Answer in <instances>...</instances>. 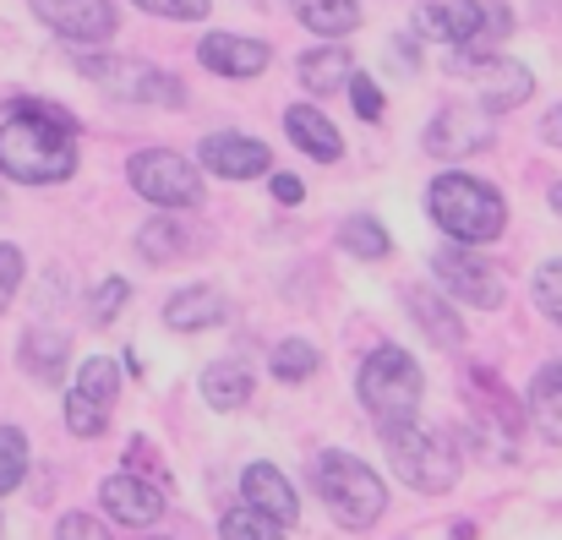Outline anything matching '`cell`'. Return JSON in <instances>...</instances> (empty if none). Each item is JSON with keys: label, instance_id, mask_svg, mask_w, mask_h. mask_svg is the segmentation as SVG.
<instances>
[{"label": "cell", "instance_id": "19", "mask_svg": "<svg viewBox=\"0 0 562 540\" xmlns=\"http://www.w3.org/2000/svg\"><path fill=\"white\" fill-rule=\"evenodd\" d=\"M404 301H409V317L420 323V334H426L437 350H459V345H464V323H459V312H453L442 295H431L426 284H409Z\"/></svg>", "mask_w": 562, "mask_h": 540}, {"label": "cell", "instance_id": "37", "mask_svg": "<svg viewBox=\"0 0 562 540\" xmlns=\"http://www.w3.org/2000/svg\"><path fill=\"white\" fill-rule=\"evenodd\" d=\"M350 104H356V115L361 121H382V88H376L372 77H350Z\"/></svg>", "mask_w": 562, "mask_h": 540}, {"label": "cell", "instance_id": "29", "mask_svg": "<svg viewBox=\"0 0 562 540\" xmlns=\"http://www.w3.org/2000/svg\"><path fill=\"white\" fill-rule=\"evenodd\" d=\"M268 371L279 376V382H306L312 371H317V350L306 345V339H284L273 360H268Z\"/></svg>", "mask_w": 562, "mask_h": 540}, {"label": "cell", "instance_id": "6", "mask_svg": "<svg viewBox=\"0 0 562 540\" xmlns=\"http://www.w3.org/2000/svg\"><path fill=\"white\" fill-rule=\"evenodd\" d=\"M77 71L99 93H110L121 104H159V110H181L187 104V82L159 71L154 60H137V55H77Z\"/></svg>", "mask_w": 562, "mask_h": 540}, {"label": "cell", "instance_id": "20", "mask_svg": "<svg viewBox=\"0 0 562 540\" xmlns=\"http://www.w3.org/2000/svg\"><path fill=\"white\" fill-rule=\"evenodd\" d=\"M218 323H224V295L213 284H187L165 306V328H176V334H202V328H218Z\"/></svg>", "mask_w": 562, "mask_h": 540}, {"label": "cell", "instance_id": "38", "mask_svg": "<svg viewBox=\"0 0 562 540\" xmlns=\"http://www.w3.org/2000/svg\"><path fill=\"white\" fill-rule=\"evenodd\" d=\"M55 540H115L104 525H93V514H66L55 525Z\"/></svg>", "mask_w": 562, "mask_h": 540}, {"label": "cell", "instance_id": "4", "mask_svg": "<svg viewBox=\"0 0 562 540\" xmlns=\"http://www.w3.org/2000/svg\"><path fill=\"white\" fill-rule=\"evenodd\" d=\"M312 486L345 530H372L387 514V486L376 481V470L367 459H356L345 448H328V453L312 459Z\"/></svg>", "mask_w": 562, "mask_h": 540}, {"label": "cell", "instance_id": "11", "mask_svg": "<svg viewBox=\"0 0 562 540\" xmlns=\"http://www.w3.org/2000/svg\"><path fill=\"white\" fill-rule=\"evenodd\" d=\"M27 5L66 44H110L115 27H121V16H115L110 0H27Z\"/></svg>", "mask_w": 562, "mask_h": 540}, {"label": "cell", "instance_id": "36", "mask_svg": "<svg viewBox=\"0 0 562 540\" xmlns=\"http://www.w3.org/2000/svg\"><path fill=\"white\" fill-rule=\"evenodd\" d=\"M126 464H132V475H143V481H154V486H170V470L159 464V453H154L143 437L126 448Z\"/></svg>", "mask_w": 562, "mask_h": 540}, {"label": "cell", "instance_id": "31", "mask_svg": "<svg viewBox=\"0 0 562 540\" xmlns=\"http://www.w3.org/2000/svg\"><path fill=\"white\" fill-rule=\"evenodd\" d=\"M530 290H536V306H541V312L562 328V257H552V262H541V268H536Z\"/></svg>", "mask_w": 562, "mask_h": 540}, {"label": "cell", "instance_id": "35", "mask_svg": "<svg viewBox=\"0 0 562 540\" xmlns=\"http://www.w3.org/2000/svg\"><path fill=\"white\" fill-rule=\"evenodd\" d=\"M5 115H27V121H49V126H60V132H77V115L60 110V104H49V99H11Z\"/></svg>", "mask_w": 562, "mask_h": 540}, {"label": "cell", "instance_id": "2", "mask_svg": "<svg viewBox=\"0 0 562 540\" xmlns=\"http://www.w3.org/2000/svg\"><path fill=\"white\" fill-rule=\"evenodd\" d=\"M0 176L16 185H60L77 176V132H60L49 121L5 115L0 126Z\"/></svg>", "mask_w": 562, "mask_h": 540}, {"label": "cell", "instance_id": "43", "mask_svg": "<svg viewBox=\"0 0 562 540\" xmlns=\"http://www.w3.org/2000/svg\"><path fill=\"white\" fill-rule=\"evenodd\" d=\"M547 196H552V207H558V213H562V180H558V185H552V191H547Z\"/></svg>", "mask_w": 562, "mask_h": 540}, {"label": "cell", "instance_id": "1", "mask_svg": "<svg viewBox=\"0 0 562 540\" xmlns=\"http://www.w3.org/2000/svg\"><path fill=\"white\" fill-rule=\"evenodd\" d=\"M426 213L431 224L459 240V246H486L508 229V202L497 185L464 176V170H442V176L426 185Z\"/></svg>", "mask_w": 562, "mask_h": 540}, {"label": "cell", "instance_id": "15", "mask_svg": "<svg viewBox=\"0 0 562 540\" xmlns=\"http://www.w3.org/2000/svg\"><path fill=\"white\" fill-rule=\"evenodd\" d=\"M202 165L224 180H257V176H268L273 154H268V143H257V137L213 132V137H202Z\"/></svg>", "mask_w": 562, "mask_h": 540}, {"label": "cell", "instance_id": "18", "mask_svg": "<svg viewBox=\"0 0 562 540\" xmlns=\"http://www.w3.org/2000/svg\"><path fill=\"white\" fill-rule=\"evenodd\" d=\"M350 77H356V55L345 44H317V49L301 55V88L312 99H328V93L350 88Z\"/></svg>", "mask_w": 562, "mask_h": 540}, {"label": "cell", "instance_id": "17", "mask_svg": "<svg viewBox=\"0 0 562 540\" xmlns=\"http://www.w3.org/2000/svg\"><path fill=\"white\" fill-rule=\"evenodd\" d=\"M284 132L301 154H312L317 165H339L345 159V137L334 132V121L317 110V104H290L284 110Z\"/></svg>", "mask_w": 562, "mask_h": 540}, {"label": "cell", "instance_id": "16", "mask_svg": "<svg viewBox=\"0 0 562 540\" xmlns=\"http://www.w3.org/2000/svg\"><path fill=\"white\" fill-rule=\"evenodd\" d=\"M240 497L257 508V514H268L273 525H295L301 519V497H295V486L273 470V464H251L246 475H240Z\"/></svg>", "mask_w": 562, "mask_h": 540}, {"label": "cell", "instance_id": "14", "mask_svg": "<svg viewBox=\"0 0 562 540\" xmlns=\"http://www.w3.org/2000/svg\"><path fill=\"white\" fill-rule=\"evenodd\" d=\"M99 503H104V514L115 519V525H159V514H165V486H154V481H143V475H110L104 486H99Z\"/></svg>", "mask_w": 562, "mask_h": 540}, {"label": "cell", "instance_id": "13", "mask_svg": "<svg viewBox=\"0 0 562 540\" xmlns=\"http://www.w3.org/2000/svg\"><path fill=\"white\" fill-rule=\"evenodd\" d=\"M196 60H202L213 77L246 82V77H262V71H268L273 44H262V38H251V33H207V38L196 44Z\"/></svg>", "mask_w": 562, "mask_h": 540}, {"label": "cell", "instance_id": "22", "mask_svg": "<svg viewBox=\"0 0 562 540\" xmlns=\"http://www.w3.org/2000/svg\"><path fill=\"white\" fill-rule=\"evenodd\" d=\"M290 11L317 38H345V33L361 27V0H290Z\"/></svg>", "mask_w": 562, "mask_h": 540}, {"label": "cell", "instance_id": "3", "mask_svg": "<svg viewBox=\"0 0 562 540\" xmlns=\"http://www.w3.org/2000/svg\"><path fill=\"white\" fill-rule=\"evenodd\" d=\"M382 448H387V464L398 470V481L409 492H448L459 481V448L442 426H426V420H387L382 426Z\"/></svg>", "mask_w": 562, "mask_h": 540}, {"label": "cell", "instance_id": "8", "mask_svg": "<svg viewBox=\"0 0 562 540\" xmlns=\"http://www.w3.org/2000/svg\"><path fill=\"white\" fill-rule=\"evenodd\" d=\"M448 71L475 82V99H481L486 115H508V110H519V104L536 93L530 66H519V60H508V55H492V49H453Z\"/></svg>", "mask_w": 562, "mask_h": 540}, {"label": "cell", "instance_id": "41", "mask_svg": "<svg viewBox=\"0 0 562 540\" xmlns=\"http://www.w3.org/2000/svg\"><path fill=\"white\" fill-rule=\"evenodd\" d=\"M273 196H279L284 207H295V202L306 196V185H301V180H295V176H273Z\"/></svg>", "mask_w": 562, "mask_h": 540}, {"label": "cell", "instance_id": "12", "mask_svg": "<svg viewBox=\"0 0 562 540\" xmlns=\"http://www.w3.org/2000/svg\"><path fill=\"white\" fill-rule=\"evenodd\" d=\"M420 143L431 159H464V154H481L492 143V121L481 104H442Z\"/></svg>", "mask_w": 562, "mask_h": 540}, {"label": "cell", "instance_id": "9", "mask_svg": "<svg viewBox=\"0 0 562 540\" xmlns=\"http://www.w3.org/2000/svg\"><path fill=\"white\" fill-rule=\"evenodd\" d=\"M126 176H132V191L148 196L154 207H196L202 202V176L191 170V159L176 154V148H143V154H132Z\"/></svg>", "mask_w": 562, "mask_h": 540}, {"label": "cell", "instance_id": "21", "mask_svg": "<svg viewBox=\"0 0 562 540\" xmlns=\"http://www.w3.org/2000/svg\"><path fill=\"white\" fill-rule=\"evenodd\" d=\"M525 415H530V426H536L541 437L562 442V360L541 365V371L530 376V393H525Z\"/></svg>", "mask_w": 562, "mask_h": 540}, {"label": "cell", "instance_id": "28", "mask_svg": "<svg viewBox=\"0 0 562 540\" xmlns=\"http://www.w3.org/2000/svg\"><path fill=\"white\" fill-rule=\"evenodd\" d=\"M218 536L224 540H284V525H273L268 514H257L251 503H240V508H224Z\"/></svg>", "mask_w": 562, "mask_h": 540}, {"label": "cell", "instance_id": "7", "mask_svg": "<svg viewBox=\"0 0 562 540\" xmlns=\"http://www.w3.org/2000/svg\"><path fill=\"white\" fill-rule=\"evenodd\" d=\"M356 393H361V404L376 415V426H387V420H409V415L420 409L426 376H420V365H415L409 350L382 345V350H372V356L361 360Z\"/></svg>", "mask_w": 562, "mask_h": 540}, {"label": "cell", "instance_id": "34", "mask_svg": "<svg viewBox=\"0 0 562 540\" xmlns=\"http://www.w3.org/2000/svg\"><path fill=\"white\" fill-rule=\"evenodd\" d=\"M137 11L165 16V22H202L213 11V0H137Z\"/></svg>", "mask_w": 562, "mask_h": 540}, {"label": "cell", "instance_id": "23", "mask_svg": "<svg viewBox=\"0 0 562 540\" xmlns=\"http://www.w3.org/2000/svg\"><path fill=\"white\" fill-rule=\"evenodd\" d=\"M66 360H71L66 334H44V328H27V334H22V365H27V376L60 382V376H66Z\"/></svg>", "mask_w": 562, "mask_h": 540}, {"label": "cell", "instance_id": "39", "mask_svg": "<svg viewBox=\"0 0 562 540\" xmlns=\"http://www.w3.org/2000/svg\"><path fill=\"white\" fill-rule=\"evenodd\" d=\"M22 290V251L16 246H0V312H5V301Z\"/></svg>", "mask_w": 562, "mask_h": 540}, {"label": "cell", "instance_id": "10", "mask_svg": "<svg viewBox=\"0 0 562 540\" xmlns=\"http://www.w3.org/2000/svg\"><path fill=\"white\" fill-rule=\"evenodd\" d=\"M431 273H437L442 295L459 301V306H481V312H497V306H503V279L486 268V257H475V251L459 246V240L431 257Z\"/></svg>", "mask_w": 562, "mask_h": 540}, {"label": "cell", "instance_id": "33", "mask_svg": "<svg viewBox=\"0 0 562 540\" xmlns=\"http://www.w3.org/2000/svg\"><path fill=\"white\" fill-rule=\"evenodd\" d=\"M66 426H71V437H104V426H110V409L88 404L82 393H66Z\"/></svg>", "mask_w": 562, "mask_h": 540}, {"label": "cell", "instance_id": "25", "mask_svg": "<svg viewBox=\"0 0 562 540\" xmlns=\"http://www.w3.org/2000/svg\"><path fill=\"white\" fill-rule=\"evenodd\" d=\"M71 393H82L88 404H99V409H115V393H121V365L110 356H88L82 360V371H77V387Z\"/></svg>", "mask_w": 562, "mask_h": 540}, {"label": "cell", "instance_id": "24", "mask_svg": "<svg viewBox=\"0 0 562 540\" xmlns=\"http://www.w3.org/2000/svg\"><path fill=\"white\" fill-rule=\"evenodd\" d=\"M251 371L240 365V360H213L207 371H202V398L213 404V409H240L246 398H251Z\"/></svg>", "mask_w": 562, "mask_h": 540}, {"label": "cell", "instance_id": "32", "mask_svg": "<svg viewBox=\"0 0 562 540\" xmlns=\"http://www.w3.org/2000/svg\"><path fill=\"white\" fill-rule=\"evenodd\" d=\"M126 301H132V284H126V279H104V284L93 290V301H88V317H93V328L115 323Z\"/></svg>", "mask_w": 562, "mask_h": 540}, {"label": "cell", "instance_id": "27", "mask_svg": "<svg viewBox=\"0 0 562 540\" xmlns=\"http://www.w3.org/2000/svg\"><path fill=\"white\" fill-rule=\"evenodd\" d=\"M339 246H345V251H356L361 262H382V257L393 251L387 229L376 224L372 213H356V218H345V229H339Z\"/></svg>", "mask_w": 562, "mask_h": 540}, {"label": "cell", "instance_id": "42", "mask_svg": "<svg viewBox=\"0 0 562 540\" xmlns=\"http://www.w3.org/2000/svg\"><path fill=\"white\" fill-rule=\"evenodd\" d=\"M541 137H547L552 148H562V104H558V110H547V121H541Z\"/></svg>", "mask_w": 562, "mask_h": 540}, {"label": "cell", "instance_id": "26", "mask_svg": "<svg viewBox=\"0 0 562 540\" xmlns=\"http://www.w3.org/2000/svg\"><path fill=\"white\" fill-rule=\"evenodd\" d=\"M137 251H143L154 268H165V262H181V251H187L181 218H148V224L137 229Z\"/></svg>", "mask_w": 562, "mask_h": 540}, {"label": "cell", "instance_id": "5", "mask_svg": "<svg viewBox=\"0 0 562 540\" xmlns=\"http://www.w3.org/2000/svg\"><path fill=\"white\" fill-rule=\"evenodd\" d=\"M415 33L453 44V49H486V44H503L514 33V11L503 0H420Z\"/></svg>", "mask_w": 562, "mask_h": 540}, {"label": "cell", "instance_id": "30", "mask_svg": "<svg viewBox=\"0 0 562 540\" xmlns=\"http://www.w3.org/2000/svg\"><path fill=\"white\" fill-rule=\"evenodd\" d=\"M27 475V437L16 426H0V497L16 492Z\"/></svg>", "mask_w": 562, "mask_h": 540}, {"label": "cell", "instance_id": "40", "mask_svg": "<svg viewBox=\"0 0 562 540\" xmlns=\"http://www.w3.org/2000/svg\"><path fill=\"white\" fill-rule=\"evenodd\" d=\"M387 66H404V71H415V66H420V49H415V38H409V33H404V38H393Z\"/></svg>", "mask_w": 562, "mask_h": 540}]
</instances>
